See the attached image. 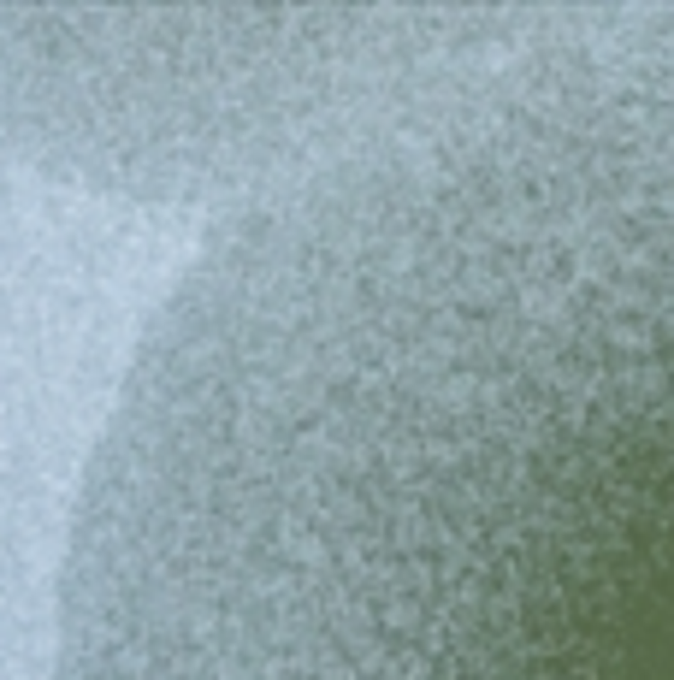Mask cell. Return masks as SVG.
<instances>
[{
	"instance_id": "obj_1",
	"label": "cell",
	"mask_w": 674,
	"mask_h": 680,
	"mask_svg": "<svg viewBox=\"0 0 674 680\" xmlns=\"http://www.w3.org/2000/svg\"><path fill=\"white\" fill-rule=\"evenodd\" d=\"M54 680H674V6L462 13L208 231Z\"/></svg>"
}]
</instances>
